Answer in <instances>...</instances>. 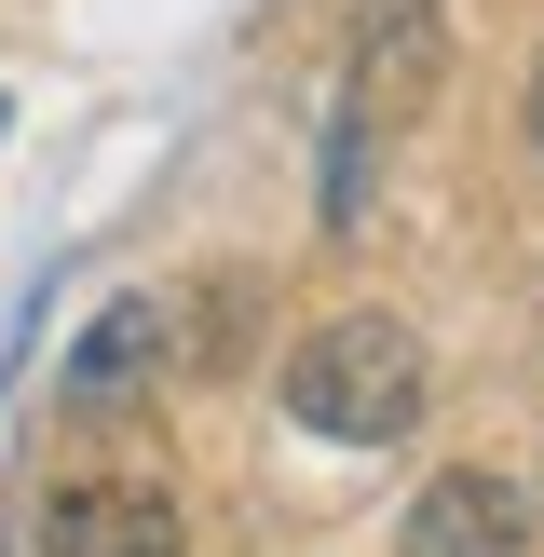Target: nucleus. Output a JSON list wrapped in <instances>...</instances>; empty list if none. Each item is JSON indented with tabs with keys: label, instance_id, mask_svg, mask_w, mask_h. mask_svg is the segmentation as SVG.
I'll return each instance as SVG.
<instances>
[{
	"label": "nucleus",
	"instance_id": "f257e3e1",
	"mask_svg": "<svg viewBox=\"0 0 544 557\" xmlns=\"http://www.w3.org/2000/svg\"><path fill=\"white\" fill-rule=\"evenodd\" d=\"M422 408H435V368H422V326L395 313H326L286 354V422L326 449H395V435H422Z\"/></svg>",
	"mask_w": 544,
	"mask_h": 557
},
{
	"label": "nucleus",
	"instance_id": "20e7f679",
	"mask_svg": "<svg viewBox=\"0 0 544 557\" xmlns=\"http://www.w3.org/2000/svg\"><path fill=\"white\" fill-rule=\"evenodd\" d=\"M41 557H190V531L150 476H96V490H54Z\"/></svg>",
	"mask_w": 544,
	"mask_h": 557
},
{
	"label": "nucleus",
	"instance_id": "7ed1b4c3",
	"mask_svg": "<svg viewBox=\"0 0 544 557\" xmlns=\"http://www.w3.org/2000/svg\"><path fill=\"white\" fill-rule=\"evenodd\" d=\"M517 544H531V490L490 476V462H449L395 531V557H517Z\"/></svg>",
	"mask_w": 544,
	"mask_h": 557
},
{
	"label": "nucleus",
	"instance_id": "39448f33",
	"mask_svg": "<svg viewBox=\"0 0 544 557\" xmlns=\"http://www.w3.org/2000/svg\"><path fill=\"white\" fill-rule=\"evenodd\" d=\"M163 354H177L163 299H109V313L82 326V354H69L54 381H69V408H123V395H150V381H163Z\"/></svg>",
	"mask_w": 544,
	"mask_h": 557
},
{
	"label": "nucleus",
	"instance_id": "423d86ee",
	"mask_svg": "<svg viewBox=\"0 0 544 557\" xmlns=\"http://www.w3.org/2000/svg\"><path fill=\"white\" fill-rule=\"evenodd\" d=\"M531 136H544V69H531Z\"/></svg>",
	"mask_w": 544,
	"mask_h": 557
},
{
	"label": "nucleus",
	"instance_id": "f03ea898",
	"mask_svg": "<svg viewBox=\"0 0 544 557\" xmlns=\"http://www.w3.org/2000/svg\"><path fill=\"white\" fill-rule=\"evenodd\" d=\"M435 69H449V27H435V0H368L354 14V123H422L435 109Z\"/></svg>",
	"mask_w": 544,
	"mask_h": 557
},
{
	"label": "nucleus",
	"instance_id": "0eeeda50",
	"mask_svg": "<svg viewBox=\"0 0 544 557\" xmlns=\"http://www.w3.org/2000/svg\"><path fill=\"white\" fill-rule=\"evenodd\" d=\"M531 517H544V490H531Z\"/></svg>",
	"mask_w": 544,
	"mask_h": 557
}]
</instances>
